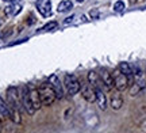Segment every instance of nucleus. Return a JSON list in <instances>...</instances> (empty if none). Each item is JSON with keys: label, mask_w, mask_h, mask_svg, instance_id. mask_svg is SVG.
Here are the masks:
<instances>
[{"label": "nucleus", "mask_w": 146, "mask_h": 133, "mask_svg": "<svg viewBox=\"0 0 146 133\" xmlns=\"http://www.w3.org/2000/svg\"><path fill=\"white\" fill-rule=\"evenodd\" d=\"M83 96L84 99H87L88 102H96V94H95V88H91V87H84L83 88Z\"/></svg>", "instance_id": "13"}, {"label": "nucleus", "mask_w": 146, "mask_h": 133, "mask_svg": "<svg viewBox=\"0 0 146 133\" xmlns=\"http://www.w3.org/2000/svg\"><path fill=\"white\" fill-rule=\"evenodd\" d=\"M112 78H114V86L116 87L118 91L126 90L127 86L130 84V83H129V78H127L125 74H122L120 71H115L114 75H112Z\"/></svg>", "instance_id": "4"}, {"label": "nucleus", "mask_w": 146, "mask_h": 133, "mask_svg": "<svg viewBox=\"0 0 146 133\" xmlns=\"http://www.w3.org/2000/svg\"><path fill=\"white\" fill-rule=\"evenodd\" d=\"M123 106V98L119 92H115L111 95V107L114 110H119L120 107Z\"/></svg>", "instance_id": "11"}, {"label": "nucleus", "mask_w": 146, "mask_h": 133, "mask_svg": "<svg viewBox=\"0 0 146 133\" xmlns=\"http://www.w3.org/2000/svg\"><path fill=\"white\" fill-rule=\"evenodd\" d=\"M49 83H50V86L53 87V90H54V92H56L57 98H62L64 96L62 83H61V80L57 78V75H52V76L49 78Z\"/></svg>", "instance_id": "6"}, {"label": "nucleus", "mask_w": 146, "mask_h": 133, "mask_svg": "<svg viewBox=\"0 0 146 133\" xmlns=\"http://www.w3.org/2000/svg\"><path fill=\"white\" fill-rule=\"evenodd\" d=\"M119 71L129 78V83L133 84V68L129 65V63H120L119 64Z\"/></svg>", "instance_id": "12"}, {"label": "nucleus", "mask_w": 146, "mask_h": 133, "mask_svg": "<svg viewBox=\"0 0 146 133\" xmlns=\"http://www.w3.org/2000/svg\"><path fill=\"white\" fill-rule=\"evenodd\" d=\"M73 19H74V16H69V18H66V21H65V25H68V23H72Z\"/></svg>", "instance_id": "21"}, {"label": "nucleus", "mask_w": 146, "mask_h": 133, "mask_svg": "<svg viewBox=\"0 0 146 133\" xmlns=\"http://www.w3.org/2000/svg\"><path fill=\"white\" fill-rule=\"evenodd\" d=\"M38 92H39V98H41V102L42 105H45V106H49V105H52L53 102L56 101V92L53 90V87L50 86V83L47 82V83H43V84L38 88Z\"/></svg>", "instance_id": "1"}, {"label": "nucleus", "mask_w": 146, "mask_h": 133, "mask_svg": "<svg viewBox=\"0 0 146 133\" xmlns=\"http://www.w3.org/2000/svg\"><path fill=\"white\" fill-rule=\"evenodd\" d=\"M3 1H10V0H3Z\"/></svg>", "instance_id": "23"}, {"label": "nucleus", "mask_w": 146, "mask_h": 133, "mask_svg": "<svg viewBox=\"0 0 146 133\" xmlns=\"http://www.w3.org/2000/svg\"><path fill=\"white\" fill-rule=\"evenodd\" d=\"M21 11H22V4L15 3V4H11L5 8V14H8V15H18Z\"/></svg>", "instance_id": "15"}, {"label": "nucleus", "mask_w": 146, "mask_h": 133, "mask_svg": "<svg viewBox=\"0 0 146 133\" xmlns=\"http://www.w3.org/2000/svg\"><path fill=\"white\" fill-rule=\"evenodd\" d=\"M73 8V3L69 0H64L58 4V12H66V11L72 10Z\"/></svg>", "instance_id": "17"}, {"label": "nucleus", "mask_w": 146, "mask_h": 133, "mask_svg": "<svg viewBox=\"0 0 146 133\" xmlns=\"http://www.w3.org/2000/svg\"><path fill=\"white\" fill-rule=\"evenodd\" d=\"M21 98H22V105H23V107L26 109L27 114L33 116V114L35 113V109H34V106H33V102H31V99H30V94H29V87H23V88H22Z\"/></svg>", "instance_id": "5"}, {"label": "nucleus", "mask_w": 146, "mask_h": 133, "mask_svg": "<svg viewBox=\"0 0 146 133\" xmlns=\"http://www.w3.org/2000/svg\"><path fill=\"white\" fill-rule=\"evenodd\" d=\"M64 84H65V87H66V91H68L69 95H76L78 91L81 90L80 82H78L77 78L73 76V75H65Z\"/></svg>", "instance_id": "3"}, {"label": "nucleus", "mask_w": 146, "mask_h": 133, "mask_svg": "<svg viewBox=\"0 0 146 133\" xmlns=\"http://www.w3.org/2000/svg\"><path fill=\"white\" fill-rule=\"evenodd\" d=\"M91 16L96 19V18H99V12H98L96 10H92V11H91Z\"/></svg>", "instance_id": "20"}, {"label": "nucleus", "mask_w": 146, "mask_h": 133, "mask_svg": "<svg viewBox=\"0 0 146 133\" xmlns=\"http://www.w3.org/2000/svg\"><path fill=\"white\" fill-rule=\"evenodd\" d=\"M36 8L41 12L42 16L52 15V1L50 0H38L36 1Z\"/></svg>", "instance_id": "7"}, {"label": "nucleus", "mask_w": 146, "mask_h": 133, "mask_svg": "<svg viewBox=\"0 0 146 133\" xmlns=\"http://www.w3.org/2000/svg\"><path fill=\"white\" fill-rule=\"evenodd\" d=\"M95 94H96V103H98V106L102 110H106L107 109V96H106V94L102 91L100 87H95Z\"/></svg>", "instance_id": "9"}, {"label": "nucleus", "mask_w": 146, "mask_h": 133, "mask_svg": "<svg viewBox=\"0 0 146 133\" xmlns=\"http://www.w3.org/2000/svg\"><path fill=\"white\" fill-rule=\"evenodd\" d=\"M88 82L92 87H99V74H96L95 71H91L88 74Z\"/></svg>", "instance_id": "16"}, {"label": "nucleus", "mask_w": 146, "mask_h": 133, "mask_svg": "<svg viewBox=\"0 0 146 133\" xmlns=\"http://www.w3.org/2000/svg\"><path fill=\"white\" fill-rule=\"evenodd\" d=\"M58 27V23L57 22H49L47 25L42 27V31H53V30H56Z\"/></svg>", "instance_id": "18"}, {"label": "nucleus", "mask_w": 146, "mask_h": 133, "mask_svg": "<svg viewBox=\"0 0 146 133\" xmlns=\"http://www.w3.org/2000/svg\"><path fill=\"white\" fill-rule=\"evenodd\" d=\"M76 1H78V3H83L84 0H76Z\"/></svg>", "instance_id": "22"}, {"label": "nucleus", "mask_w": 146, "mask_h": 133, "mask_svg": "<svg viewBox=\"0 0 146 133\" xmlns=\"http://www.w3.org/2000/svg\"><path fill=\"white\" fill-rule=\"evenodd\" d=\"M99 76H100V79H102V82L104 83V86L108 88V90H111V88L114 87V78H112V75L110 74L107 69H104V68L100 69Z\"/></svg>", "instance_id": "8"}, {"label": "nucleus", "mask_w": 146, "mask_h": 133, "mask_svg": "<svg viewBox=\"0 0 146 133\" xmlns=\"http://www.w3.org/2000/svg\"><path fill=\"white\" fill-rule=\"evenodd\" d=\"M114 10L116 11V12H122V11L125 10V3H123V1H116V3H115L114 4Z\"/></svg>", "instance_id": "19"}, {"label": "nucleus", "mask_w": 146, "mask_h": 133, "mask_svg": "<svg viewBox=\"0 0 146 133\" xmlns=\"http://www.w3.org/2000/svg\"><path fill=\"white\" fill-rule=\"evenodd\" d=\"M11 106L10 105H7L1 98H0V114L3 116V117H7V118H11Z\"/></svg>", "instance_id": "14"}, {"label": "nucleus", "mask_w": 146, "mask_h": 133, "mask_svg": "<svg viewBox=\"0 0 146 133\" xmlns=\"http://www.w3.org/2000/svg\"><path fill=\"white\" fill-rule=\"evenodd\" d=\"M7 99H8V105H10L12 109H16L21 112L22 109V98L19 95V90L16 87H10L7 90Z\"/></svg>", "instance_id": "2"}, {"label": "nucleus", "mask_w": 146, "mask_h": 133, "mask_svg": "<svg viewBox=\"0 0 146 133\" xmlns=\"http://www.w3.org/2000/svg\"><path fill=\"white\" fill-rule=\"evenodd\" d=\"M29 94H30V99H31V102H33V106H34V109H35V110H38V109L41 107V105H42L38 90H36V88H33V87H31V88L29 87Z\"/></svg>", "instance_id": "10"}, {"label": "nucleus", "mask_w": 146, "mask_h": 133, "mask_svg": "<svg viewBox=\"0 0 146 133\" xmlns=\"http://www.w3.org/2000/svg\"><path fill=\"white\" fill-rule=\"evenodd\" d=\"M0 38H1V34H0Z\"/></svg>", "instance_id": "24"}]
</instances>
